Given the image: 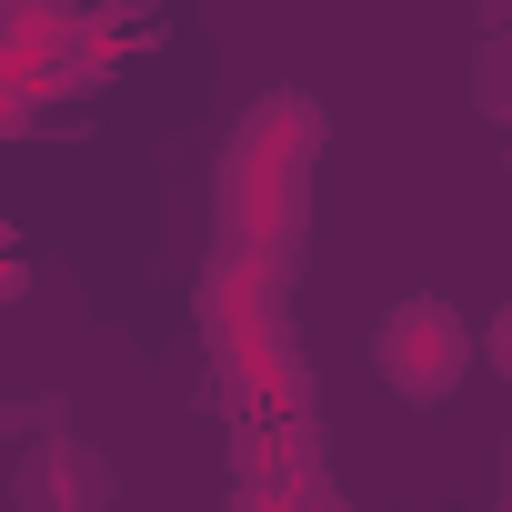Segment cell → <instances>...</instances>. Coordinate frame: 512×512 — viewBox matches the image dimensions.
I'll return each instance as SVG.
<instances>
[{"instance_id": "obj_1", "label": "cell", "mask_w": 512, "mask_h": 512, "mask_svg": "<svg viewBox=\"0 0 512 512\" xmlns=\"http://www.w3.org/2000/svg\"><path fill=\"white\" fill-rule=\"evenodd\" d=\"M372 372L392 402H452L462 372H472V322L432 292H402L382 322H372Z\"/></svg>"}, {"instance_id": "obj_2", "label": "cell", "mask_w": 512, "mask_h": 512, "mask_svg": "<svg viewBox=\"0 0 512 512\" xmlns=\"http://www.w3.org/2000/svg\"><path fill=\"white\" fill-rule=\"evenodd\" d=\"M492 352H502V362H512V312H502V322H492Z\"/></svg>"}, {"instance_id": "obj_3", "label": "cell", "mask_w": 512, "mask_h": 512, "mask_svg": "<svg viewBox=\"0 0 512 512\" xmlns=\"http://www.w3.org/2000/svg\"><path fill=\"white\" fill-rule=\"evenodd\" d=\"M292 512H342V502H332V492H302V502H292Z\"/></svg>"}]
</instances>
